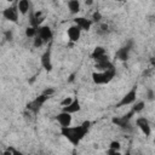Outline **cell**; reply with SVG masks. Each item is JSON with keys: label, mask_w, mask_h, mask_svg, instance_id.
I'll return each mask as SVG.
<instances>
[{"label": "cell", "mask_w": 155, "mask_h": 155, "mask_svg": "<svg viewBox=\"0 0 155 155\" xmlns=\"http://www.w3.org/2000/svg\"><path fill=\"white\" fill-rule=\"evenodd\" d=\"M38 35V29L36 28H33V27H27L25 28V36L27 38H35Z\"/></svg>", "instance_id": "19"}, {"label": "cell", "mask_w": 155, "mask_h": 155, "mask_svg": "<svg viewBox=\"0 0 155 155\" xmlns=\"http://www.w3.org/2000/svg\"><path fill=\"white\" fill-rule=\"evenodd\" d=\"M91 122L90 121H84L80 126H75V127H61V133L73 144V145H78L80 143V140L86 136L88 128H90Z\"/></svg>", "instance_id": "1"}, {"label": "cell", "mask_w": 155, "mask_h": 155, "mask_svg": "<svg viewBox=\"0 0 155 155\" xmlns=\"http://www.w3.org/2000/svg\"><path fill=\"white\" fill-rule=\"evenodd\" d=\"M96 69L98 70V71H105V70H109V69H113L114 68V64L109 61V59H107V61H103V62H98V63H96Z\"/></svg>", "instance_id": "16"}, {"label": "cell", "mask_w": 155, "mask_h": 155, "mask_svg": "<svg viewBox=\"0 0 155 155\" xmlns=\"http://www.w3.org/2000/svg\"><path fill=\"white\" fill-rule=\"evenodd\" d=\"M48 98H50L48 96H46V94L41 93V94H40V96H38L34 101H31L30 103H28V104H27V109H28V110H30L31 113L36 114V113L40 110V108L44 105V103H45Z\"/></svg>", "instance_id": "4"}, {"label": "cell", "mask_w": 155, "mask_h": 155, "mask_svg": "<svg viewBox=\"0 0 155 155\" xmlns=\"http://www.w3.org/2000/svg\"><path fill=\"white\" fill-rule=\"evenodd\" d=\"M120 148H121V144H120V142H117V140H111L110 142V144H109V149H114V150H120Z\"/></svg>", "instance_id": "21"}, {"label": "cell", "mask_w": 155, "mask_h": 155, "mask_svg": "<svg viewBox=\"0 0 155 155\" xmlns=\"http://www.w3.org/2000/svg\"><path fill=\"white\" fill-rule=\"evenodd\" d=\"M38 35L42 39L44 42H48V41L52 39V36H53L52 30H51V28H50L48 25H41V27H39V29H38Z\"/></svg>", "instance_id": "10"}, {"label": "cell", "mask_w": 155, "mask_h": 155, "mask_svg": "<svg viewBox=\"0 0 155 155\" xmlns=\"http://www.w3.org/2000/svg\"><path fill=\"white\" fill-rule=\"evenodd\" d=\"M73 80H74V75H71V76H70V79H69V81H73Z\"/></svg>", "instance_id": "32"}, {"label": "cell", "mask_w": 155, "mask_h": 155, "mask_svg": "<svg viewBox=\"0 0 155 155\" xmlns=\"http://www.w3.org/2000/svg\"><path fill=\"white\" fill-rule=\"evenodd\" d=\"M42 93H44V94H46V96H48V97H51V96L54 93V90H53L52 87H48V88L44 90V91H42Z\"/></svg>", "instance_id": "28"}, {"label": "cell", "mask_w": 155, "mask_h": 155, "mask_svg": "<svg viewBox=\"0 0 155 155\" xmlns=\"http://www.w3.org/2000/svg\"><path fill=\"white\" fill-rule=\"evenodd\" d=\"M115 74H116L115 68L105 70V71H94L92 73V80L97 85H104V84L110 82L113 78L115 76Z\"/></svg>", "instance_id": "2"}, {"label": "cell", "mask_w": 155, "mask_h": 155, "mask_svg": "<svg viewBox=\"0 0 155 155\" xmlns=\"http://www.w3.org/2000/svg\"><path fill=\"white\" fill-rule=\"evenodd\" d=\"M36 155H46V154H44V153H38Z\"/></svg>", "instance_id": "33"}, {"label": "cell", "mask_w": 155, "mask_h": 155, "mask_svg": "<svg viewBox=\"0 0 155 155\" xmlns=\"http://www.w3.org/2000/svg\"><path fill=\"white\" fill-rule=\"evenodd\" d=\"M8 149L11 150V153H12V155H24L22 151H19V150H17V149H15L13 147H8Z\"/></svg>", "instance_id": "29"}, {"label": "cell", "mask_w": 155, "mask_h": 155, "mask_svg": "<svg viewBox=\"0 0 155 155\" xmlns=\"http://www.w3.org/2000/svg\"><path fill=\"white\" fill-rule=\"evenodd\" d=\"M18 7H17V4L10 6V7H6L5 10H2V17L12 23H17L18 22Z\"/></svg>", "instance_id": "5"}, {"label": "cell", "mask_w": 155, "mask_h": 155, "mask_svg": "<svg viewBox=\"0 0 155 155\" xmlns=\"http://www.w3.org/2000/svg\"><path fill=\"white\" fill-rule=\"evenodd\" d=\"M136 125L137 127L142 131V133L145 136V137H149L150 133H151V128H150V124L149 121L145 119V117H138L136 120Z\"/></svg>", "instance_id": "8"}, {"label": "cell", "mask_w": 155, "mask_h": 155, "mask_svg": "<svg viewBox=\"0 0 155 155\" xmlns=\"http://www.w3.org/2000/svg\"><path fill=\"white\" fill-rule=\"evenodd\" d=\"M132 50V41H128L125 46H122L121 48H119L115 53V58L121 61V62H126L130 57V52Z\"/></svg>", "instance_id": "6"}, {"label": "cell", "mask_w": 155, "mask_h": 155, "mask_svg": "<svg viewBox=\"0 0 155 155\" xmlns=\"http://www.w3.org/2000/svg\"><path fill=\"white\" fill-rule=\"evenodd\" d=\"M81 31H82V30H81V28H80L79 25H76V24L70 25V27L68 28V30H67L69 41H70V42H76V41L80 39V36H81Z\"/></svg>", "instance_id": "7"}, {"label": "cell", "mask_w": 155, "mask_h": 155, "mask_svg": "<svg viewBox=\"0 0 155 155\" xmlns=\"http://www.w3.org/2000/svg\"><path fill=\"white\" fill-rule=\"evenodd\" d=\"M111 122L114 125L124 128V130H131V120H127L124 116H121V117H113Z\"/></svg>", "instance_id": "13"}, {"label": "cell", "mask_w": 155, "mask_h": 155, "mask_svg": "<svg viewBox=\"0 0 155 155\" xmlns=\"http://www.w3.org/2000/svg\"><path fill=\"white\" fill-rule=\"evenodd\" d=\"M99 33H101V34L108 33V24H105V23L101 24V27H99Z\"/></svg>", "instance_id": "27"}, {"label": "cell", "mask_w": 155, "mask_h": 155, "mask_svg": "<svg viewBox=\"0 0 155 155\" xmlns=\"http://www.w3.org/2000/svg\"><path fill=\"white\" fill-rule=\"evenodd\" d=\"M126 155H131V154H130V153H127V154H126Z\"/></svg>", "instance_id": "34"}, {"label": "cell", "mask_w": 155, "mask_h": 155, "mask_svg": "<svg viewBox=\"0 0 155 155\" xmlns=\"http://www.w3.org/2000/svg\"><path fill=\"white\" fill-rule=\"evenodd\" d=\"M74 23L76 25H79L81 28V30H88L92 25V21L91 19H87L85 17H76L74 18Z\"/></svg>", "instance_id": "14"}, {"label": "cell", "mask_w": 155, "mask_h": 155, "mask_svg": "<svg viewBox=\"0 0 155 155\" xmlns=\"http://www.w3.org/2000/svg\"><path fill=\"white\" fill-rule=\"evenodd\" d=\"M102 19V15L99 11H94L92 15V22H99Z\"/></svg>", "instance_id": "23"}, {"label": "cell", "mask_w": 155, "mask_h": 155, "mask_svg": "<svg viewBox=\"0 0 155 155\" xmlns=\"http://www.w3.org/2000/svg\"><path fill=\"white\" fill-rule=\"evenodd\" d=\"M91 57L96 61V63L109 59V58H108V56H107L105 48H104V47H102V46H97V47H94V50H93V51H92V53H91Z\"/></svg>", "instance_id": "9"}, {"label": "cell", "mask_w": 155, "mask_h": 155, "mask_svg": "<svg viewBox=\"0 0 155 155\" xmlns=\"http://www.w3.org/2000/svg\"><path fill=\"white\" fill-rule=\"evenodd\" d=\"M147 99L148 101H154L155 99V92L151 88H148L147 90Z\"/></svg>", "instance_id": "24"}, {"label": "cell", "mask_w": 155, "mask_h": 155, "mask_svg": "<svg viewBox=\"0 0 155 155\" xmlns=\"http://www.w3.org/2000/svg\"><path fill=\"white\" fill-rule=\"evenodd\" d=\"M56 120L61 125V127H69L71 124V114L61 111L58 115H56Z\"/></svg>", "instance_id": "11"}, {"label": "cell", "mask_w": 155, "mask_h": 155, "mask_svg": "<svg viewBox=\"0 0 155 155\" xmlns=\"http://www.w3.org/2000/svg\"><path fill=\"white\" fill-rule=\"evenodd\" d=\"M136 96H137V86L134 85V86L121 98V101H120L119 103H116L115 107H116V108H121V107H126V105H130V104L134 103Z\"/></svg>", "instance_id": "3"}, {"label": "cell", "mask_w": 155, "mask_h": 155, "mask_svg": "<svg viewBox=\"0 0 155 155\" xmlns=\"http://www.w3.org/2000/svg\"><path fill=\"white\" fill-rule=\"evenodd\" d=\"M68 8H69V12L71 15H75L80 11V2L78 0H70L68 2Z\"/></svg>", "instance_id": "18"}, {"label": "cell", "mask_w": 155, "mask_h": 155, "mask_svg": "<svg viewBox=\"0 0 155 155\" xmlns=\"http://www.w3.org/2000/svg\"><path fill=\"white\" fill-rule=\"evenodd\" d=\"M81 109V107H80V102L75 98L68 107H64V108H62V111H64V113H68V114H74V113H78L79 110Z\"/></svg>", "instance_id": "15"}, {"label": "cell", "mask_w": 155, "mask_h": 155, "mask_svg": "<svg viewBox=\"0 0 155 155\" xmlns=\"http://www.w3.org/2000/svg\"><path fill=\"white\" fill-rule=\"evenodd\" d=\"M107 155H121V154H120L117 150H114V149H108Z\"/></svg>", "instance_id": "30"}, {"label": "cell", "mask_w": 155, "mask_h": 155, "mask_svg": "<svg viewBox=\"0 0 155 155\" xmlns=\"http://www.w3.org/2000/svg\"><path fill=\"white\" fill-rule=\"evenodd\" d=\"M73 101H74V99H73L71 97H65V98H64V99L61 102V105H62V108H64V107H68V105H69V104H70Z\"/></svg>", "instance_id": "25"}, {"label": "cell", "mask_w": 155, "mask_h": 155, "mask_svg": "<svg viewBox=\"0 0 155 155\" xmlns=\"http://www.w3.org/2000/svg\"><path fill=\"white\" fill-rule=\"evenodd\" d=\"M144 107H145L144 102H142V101H140V102H137V103H136V104L132 107V110H133V111L137 114V113H140V111L144 109Z\"/></svg>", "instance_id": "20"}, {"label": "cell", "mask_w": 155, "mask_h": 155, "mask_svg": "<svg viewBox=\"0 0 155 155\" xmlns=\"http://www.w3.org/2000/svg\"><path fill=\"white\" fill-rule=\"evenodd\" d=\"M4 36H5V39H6L7 41H12V39H13V34H12L11 30H6V31L4 33Z\"/></svg>", "instance_id": "26"}, {"label": "cell", "mask_w": 155, "mask_h": 155, "mask_svg": "<svg viewBox=\"0 0 155 155\" xmlns=\"http://www.w3.org/2000/svg\"><path fill=\"white\" fill-rule=\"evenodd\" d=\"M41 65L45 70L51 71L52 70V62H51V51L46 50L41 56Z\"/></svg>", "instance_id": "12"}, {"label": "cell", "mask_w": 155, "mask_h": 155, "mask_svg": "<svg viewBox=\"0 0 155 155\" xmlns=\"http://www.w3.org/2000/svg\"><path fill=\"white\" fill-rule=\"evenodd\" d=\"M17 7H18V11L19 13L22 15H27L30 10V2L28 0H19L17 2Z\"/></svg>", "instance_id": "17"}, {"label": "cell", "mask_w": 155, "mask_h": 155, "mask_svg": "<svg viewBox=\"0 0 155 155\" xmlns=\"http://www.w3.org/2000/svg\"><path fill=\"white\" fill-rule=\"evenodd\" d=\"M45 42L42 41V39L39 36V35H36L35 38H34V46L35 47H40V46H42Z\"/></svg>", "instance_id": "22"}, {"label": "cell", "mask_w": 155, "mask_h": 155, "mask_svg": "<svg viewBox=\"0 0 155 155\" xmlns=\"http://www.w3.org/2000/svg\"><path fill=\"white\" fill-rule=\"evenodd\" d=\"M85 4H86V5H92V1H86Z\"/></svg>", "instance_id": "31"}]
</instances>
